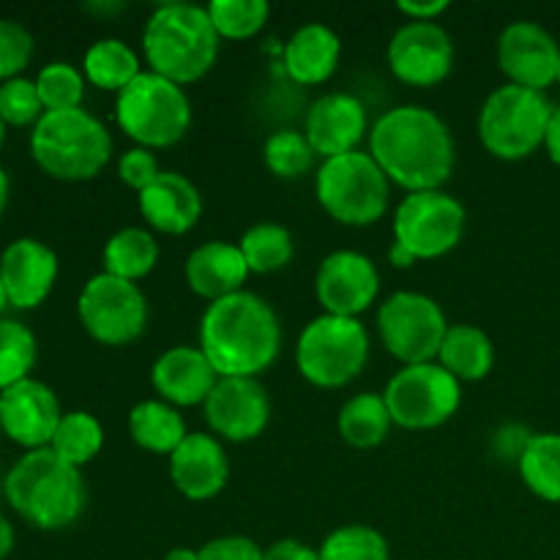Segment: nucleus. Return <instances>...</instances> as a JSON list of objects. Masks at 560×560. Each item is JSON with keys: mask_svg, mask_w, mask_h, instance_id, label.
I'll use <instances>...</instances> for the list:
<instances>
[{"mask_svg": "<svg viewBox=\"0 0 560 560\" xmlns=\"http://www.w3.org/2000/svg\"><path fill=\"white\" fill-rule=\"evenodd\" d=\"M186 284L195 295L206 299L208 304L222 301L244 290L246 279L252 277L238 244L233 241H206L195 246L184 262Z\"/></svg>", "mask_w": 560, "mask_h": 560, "instance_id": "obj_24", "label": "nucleus"}, {"mask_svg": "<svg viewBox=\"0 0 560 560\" xmlns=\"http://www.w3.org/2000/svg\"><path fill=\"white\" fill-rule=\"evenodd\" d=\"M47 113L38 96L36 80L27 77H14L9 82H0V118L5 126L14 129H25V126H36L42 115Z\"/></svg>", "mask_w": 560, "mask_h": 560, "instance_id": "obj_39", "label": "nucleus"}, {"mask_svg": "<svg viewBox=\"0 0 560 560\" xmlns=\"http://www.w3.org/2000/svg\"><path fill=\"white\" fill-rule=\"evenodd\" d=\"M219 38L246 42L268 25L271 5L266 0H211L206 5Z\"/></svg>", "mask_w": 560, "mask_h": 560, "instance_id": "obj_37", "label": "nucleus"}, {"mask_svg": "<svg viewBox=\"0 0 560 560\" xmlns=\"http://www.w3.org/2000/svg\"><path fill=\"white\" fill-rule=\"evenodd\" d=\"M370 156L405 191L443 189L457 167V142L446 120L421 104L386 109L370 129Z\"/></svg>", "mask_w": 560, "mask_h": 560, "instance_id": "obj_1", "label": "nucleus"}, {"mask_svg": "<svg viewBox=\"0 0 560 560\" xmlns=\"http://www.w3.org/2000/svg\"><path fill=\"white\" fill-rule=\"evenodd\" d=\"M33 52H36L33 33L22 22L0 16V82L22 77V71L31 66Z\"/></svg>", "mask_w": 560, "mask_h": 560, "instance_id": "obj_40", "label": "nucleus"}, {"mask_svg": "<svg viewBox=\"0 0 560 560\" xmlns=\"http://www.w3.org/2000/svg\"><path fill=\"white\" fill-rule=\"evenodd\" d=\"M9 293H5V284L3 279H0V317H5V310H9Z\"/></svg>", "mask_w": 560, "mask_h": 560, "instance_id": "obj_52", "label": "nucleus"}, {"mask_svg": "<svg viewBox=\"0 0 560 560\" xmlns=\"http://www.w3.org/2000/svg\"><path fill=\"white\" fill-rule=\"evenodd\" d=\"M9 506L38 530H66L85 514L88 487L82 470L63 463L52 448L25 452L3 476Z\"/></svg>", "mask_w": 560, "mask_h": 560, "instance_id": "obj_3", "label": "nucleus"}, {"mask_svg": "<svg viewBox=\"0 0 560 560\" xmlns=\"http://www.w3.org/2000/svg\"><path fill=\"white\" fill-rule=\"evenodd\" d=\"M320 560H392L386 536L370 525H339L317 547Z\"/></svg>", "mask_w": 560, "mask_h": 560, "instance_id": "obj_35", "label": "nucleus"}, {"mask_svg": "<svg viewBox=\"0 0 560 560\" xmlns=\"http://www.w3.org/2000/svg\"><path fill=\"white\" fill-rule=\"evenodd\" d=\"M262 547L249 536H217L200 547V560H262Z\"/></svg>", "mask_w": 560, "mask_h": 560, "instance_id": "obj_42", "label": "nucleus"}, {"mask_svg": "<svg viewBox=\"0 0 560 560\" xmlns=\"http://www.w3.org/2000/svg\"><path fill=\"white\" fill-rule=\"evenodd\" d=\"M38 361L36 334L14 317H0V392L33 377Z\"/></svg>", "mask_w": 560, "mask_h": 560, "instance_id": "obj_34", "label": "nucleus"}, {"mask_svg": "<svg viewBox=\"0 0 560 560\" xmlns=\"http://www.w3.org/2000/svg\"><path fill=\"white\" fill-rule=\"evenodd\" d=\"M219 38L206 5L162 3L142 27V55L153 74L195 85L219 60Z\"/></svg>", "mask_w": 560, "mask_h": 560, "instance_id": "obj_4", "label": "nucleus"}, {"mask_svg": "<svg viewBox=\"0 0 560 560\" xmlns=\"http://www.w3.org/2000/svg\"><path fill=\"white\" fill-rule=\"evenodd\" d=\"M9 197H11V178L5 173V167L0 164V217L5 213V206H9Z\"/></svg>", "mask_w": 560, "mask_h": 560, "instance_id": "obj_49", "label": "nucleus"}, {"mask_svg": "<svg viewBox=\"0 0 560 560\" xmlns=\"http://www.w3.org/2000/svg\"><path fill=\"white\" fill-rule=\"evenodd\" d=\"M129 435L145 452L170 457L186 441L189 430L180 410L156 397L142 399L129 410Z\"/></svg>", "mask_w": 560, "mask_h": 560, "instance_id": "obj_27", "label": "nucleus"}, {"mask_svg": "<svg viewBox=\"0 0 560 560\" xmlns=\"http://www.w3.org/2000/svg\"><path fill=\"white\" fill-rule=\"evenodd\" d=\"M197 345L219 377H260L282 350V320L262 295L241 290L206 306Z\"/></svg>", "mask_w": 560, "mask_h": 560, "instance_id": "obj_2", "label": "nucleus"}, {"mask_svg": "<svg viewBox=\"0 0 560 560\" xmlns=\"http://www.w3.org/2000/svg\"><path fill=\"white\" fill-rule=\"evenodd\" d=\"M438 364L459 383L485 381L495 366V345L485 328L474 323H454L441 345Z\"/></svg>", "mask_w": 560, "mask_h": 560, "instance_id": "obj_26", "label": "nucleus"}, {"mask_svg": "<svg viewBox=\"0 0 560 560\" xmlns=\"http://www.w3.org/2000/svg\"><path fill=\"white\" fill-rule=\"evenodd\" d=\"M137 208L151 233L186 235L202 217V195L191 178L162 170L151 186L137 195Z\"/></svg>", "mask_w": 560, "mask_h": 560, "instance_id": "obj_23", "label": "nucleus"}, {"mask_svg": "<svg viewBox=\"0 0 560 560\" xmlns=\"http://www.w3.org/2000/svg\"><path fill=\"white\" fill-rule=\"evenodd\" d=\"M31 156L55 180H93L113 159V135L85 107L44 113L31 129Z\"/></svg>", "mask_w": 560, "mask_h": 560, "instance_id": "obj_5", "label": "nucleus"}, {"mask_svg": "<svg viewBox=\"0 0 560 560\" xmlns=\"http://www.w3.org/2000/svg\"><path fill=\"white\" fill-rule=\"evenodd\" d=\"M366 131H370V115H366L364 102L353 93H326L306 109L304 135L312 151L323 156V162L359 151Z\"/></svg>", "mask_w": 560, "mask_h": 560, "instance_id": "obj_19", "label": "nucleus"}, {"mask_svg": "<svg viewBox=\"0 0 560 560\" xmlns=\"http://www.w3.org/2000/svg\"><path fill=\"white\" fill-rule=\"evenodd\" d=\"M262 560H320V552L299 539H279L266 547Z\"/></svg>", "mask_w": 560, "mask_h": 560, "instance_id": "obj_45", "label": "nucleus"}, {"mask_svg": "<svg viewBox=\"0 0 560 560\" xmlns=\"http://www.w3.org/2000/svg\"><path fill=\"white\" fill-rule=\"evenodd\" d=\"M162 173V167H159V159L156 153L148 151V148H129V151L120 153L118 159V178L120 184L129 186V189H135L137 195H140L145 186H151L153 180H156V175Z\"/></svg>", "mask_w": 560, "mask_h": 560, "instance_id": "obj_41", "label": "nucleus"}, {"mask_svg": "<svg viewBox=\"0 0 560 560\" xmlns=\"http://www.w3.org/2000/svg\"><path fill=\"white\" fill-rule=\"evenodd\" d=\"M394 427L424 432L443 427L463 405V383L438 361L399 366L383 388Z\"/></svg>", "mask_w": 560, "mask_h": 560, "instance_id": "obj_10", "label": "nucleus"}, {"mask_svg": "<svg viewBox=\"0 0 560 560\" xmlns=\"http://www.w3.org/2000/svg\"><path fill=\"white\" fill-rule=\"evenodd\" d=\"M85 9L88 11H102V14L109 16V14H115V11L124 9V5H120V3H88Z\"/></svg>", "mask_w": 560, "mask_h": 560, "instance_id": "obj_51", "label": "nucleus"}, {"mask_svg": "<svg viewBox=\"0 0 560 560\" xmlns=\"http://www.w3.org/2000/svg\"><path fill=\"white\" fill-rule=\"evenodd\" d=\"M104 273L126 279V282H140L156 268L159 262V241L148 228H124L113 233L102 252Z\"/></svg>", "mask_w": 560, "mask_h": 560, "instance_id": "obj_30", "label": "nucleus"}, {"mask_svg": "<svg viewBox=\"0 0 560 560\" xmlns=\"http://www.w3.org/2000/svg\"><path fill=\"white\" fill-rule=\"evenodd\" d=\"M377 334L388 355L402 366L438 361L441 345L452 323L432 295L399 290L388 295L377 310Z\"/></svg>", "mask_w": 560, "mask_h": 560, "instance_id": "obj_11", "label": "nucleus"}, {"mask_svg": "<svg viewBox=\"0 0 560 560\" xmlns=\"http://www.w3.org/2000/svg\"><path fill=\"white\" fill-rule=\"evenodd\" d=\"M498 66L512 85L541 91L556 82L560 44L545 25L534 20L509 22L498 36Z\"/></svg>", "mask_w": 560, "mask_h": 560, "instance_id": "obj_17", "label": "nucleus"}, {"mask_svg": "<svg viewBox=\"0 0 560 560\" xmlns=\"http://www.w3.org/2000/svg\"><path fill=\"white\" fill-rule=\"evenodd\" d=\"M534 435L536 432H530L528 427L523 424H503L501 430L492 435V452H495L501 459H506V463L517 465Z\"/></svg>", "mask_w": 560, "mask_h": 560, "instance_id": "obj_43", "label": "nucleus"}, {"mask_svg": "<svg viewBox=\"0 0 560 560\" xmlns=\"http://www.w3.org/2000/svg\"><path fill=\"white\" fill-rule=\"evenodd\" d=\"M191 118L195 109L186 88L151 69L115 96V124L148 151L178 145L191 129Z\"/></svg>", "mask_w": 560, "mask_h": 560, "instance_id": "obj_6", "label": "nucleus"}, {"mask_svg": "<svg viewBox=\"0 0 560 560\" xmlns=\"http://www.w3.org/2000/svg\"><path fill=\"white\" fill-rule=\"evenodd\" d=\"M552 102L541 91L523 85L495 88L479 109V140L501 162H523L545 145Z\"/></svg>", "mask_w": 560, "mask_h": 560, "instance_id": "obj_8", "label": "nucleus"}, {"mask_svg": "<svg viewBox=\"0 0 560 560\" xmlns=\"http://www.w3.org/2000/svg\"><path fill=\"white\" fill-rule=\"evenodd\" d=\"M63 413L58 394L36 377L0 392V432L25 452L49 448Z\"/></svg>", "mask_w": 560, "mask_h": 560, "instance_id": "obj_18", "label": "nucleus"}, {"mask_svg": "<svg viewBox=\"0 0 560 560\" xmlns=\"http://www.w3.org/2000/svg\"><path fill=\"white\" fill-rule=\"evenodd\" d=\"M556 82L560 85V60H558V77H556Z\"/></svg>", "mask_w": 560, "mask_h": 560, "instance_id": "obj_54", "label": "nucleus"}, {"mask_svg": "<svg viewBox=\"0 0 560 560\" xmlns=\"http://www.w3.org/2000/svg\"><path fill=\"white\" fill-rule=\"evenodd\" d=\"M448 9H452L448 0H402L397 3L399 14L408 16L410 22H438Z\"/></svg>", "mask_w": 560, "mask_h": 560, "instance_id": "obj_44", "label": "nucleus"}, {"mask_svg": "<svg viewBox=\"0 0 560 560\" xmlns=\"http://www.w3.org/2000/svg\"><path fill=\"white\" fill-rule=\"evenodd\" d=\"M202 413L219 441L252 443L271 421V397L260 377H219Z\"/></svg>", "mask_w": 560, "mask_h": 560, "instance_id": "obj_16", "label": "nucleus"}, {"mask_svg": "<svg viewBox=\"0 0 560 560\" xmlns=\"http://www.w3.org/2000/svg\"><path fill=\"white\" fill-rule=\"evenodd\" d=\"M170 481L191 503L222 495L230 481V459L222 441L211 432H189L170 454Z\"/></svg>", "mask_w": 560, "mask_h": 560, "instance_id": "obj_21", "label": "nucleus"}, {"mask_svg": "<svg viewBox=\"0 0 560 560\" xmlns=\"http://www.w3.org/2000/svg\"><path fill=\"white\" fill-rule=\"evenodd\" d=\"M454 49L452 36L441 22H405L388 42L386 60L392 74L410 88H435L452 74Z\"/></svg>", "mask_w": 560, "mask_h": 560, "instance_id": "obj_14", "label": "nucleus"}, {"mask_svg": "<svg viewBox=\"0 0 560 560\" xmlns=\"http://www.w3.org/2000/svg\"><path fill=\"white\" fill-rule=\"evenodd\" d=\"M465 224V206L443 189L410 191L394 208V241L419 262L438 260L457 249Z\"/></svg>", "mask_w": 560, "mask_h": 560, "instance_id": "obj_13", "label": "nucleus"}, {"mask_svg": "<svg viewBox=\"0 0 560 560\" xmlns=\"http://www.w3.org/2000/svg\"><path fill=\"white\" fill-rule=\"evenodd\" d=\"M85 74L69 60H52L36 74V88L47 113L77 109L85 102Z\"/></svg>", "mask_w": 560, "mask_h": 560, "instance_id": "obj_38", "label": "nucleus"}, {"mask_svg": "<svg viewBox=\"0 0 560 560\" xmlns=\"http://www.w3.org/2000/svg\"><path fill=\"white\" fill-rule=\"evenodd\" d=\"M315 159L317 153L312 151L304 131L279 129L262 145V162H266L268 173L282 180H295L310 173L315 167Z\"/></svg>", "mask_w": 560, "mask_h": 560, "instance_id": "obj_36", "label": "nucleus"}, {"mask_svg": "<svg viewBox=\"0 0 560 560\" xmlns=\"http://www.w3.org/2000/svg\"><path fill=\"white\" fill-rule=\"evenodd\" d=\"M377 293H381V271L364 252L337 249L323 257L317 266L315 295L326 315L359 320L375 304Z\"/></svg>", "mask_w": 560, "mask_h": 560, "instance_id": "obj_15", "label": "nucleus"}, {"mask_svg": "<svg viewBox=\"0 0 560 560\" xmlns=\"http://www.w3.org/2000/svg\"><path fill=\"white\" fill-rule=\"evenodd\" d=\"M315 197L334 222L345 228H370L388 213L392 180L370 151L342 153L317 167Z\"/></svg>", "mask_w": 560, "mask_h": 560, "instance_id": "obj_7", "label": "nucleus"}, {"mask_svg": "<svg viewBox=\"0 0 560 560\" xmlns=\"http://www.w3.org/2000/svg\"><path fill=\"white\" fill-rule=\"evenodd\" d=\"M238 249L249 271L266 277V273H277L290 266L295 255V241L284 224L257 222L241 235Z\"/></svg>", "mask_w": 560, "mask_h": 560, "instance_id": "obj_32", "label": "nucleus"}, {"mask_svg": "<svg viewBox=\"0 0 560 560\" xmlns=\"http://www.w3.org/2000/svg\"><path fill=\"white\" fill-rule=\"evenodd\" d=\"M77 315L88 337L98 345L124 348L145 334L151 306L140 284L102 271L82 284Z\"/></svg>", "mask_w": 560, "mask_h": 560, "instance_id": "obj_12", "label": "nucleus"}, {"mask_svg": "<svg viewBox=\"0 0 560 560\" xmlns=\"http://www.w3.org/2000/svg\"><path fill=\"white\" fill-rule=\"evenodd\" d=\"M14 541H16L14 525H11V520L0 512V560H5L11 556V550H14Z\"/></svg>", "mask_w": 560, "mask_h": 560, "instance_id": "obj_47", "label": "nucleus"}, {"mask_svg": "<svg viewBox=\"0 0 560 560\" xmlns=\"http://www.w3.org/2000/svg\"><path fill=\"white\" fill-rule=\"evenodd\" d=\"M55 454L63 463L74 465V468H85L93 459L102 454L104 448V427L88 410H66L60 419L58 430H55L52 443H49Z\"/></svg>", "mask_w": 560, "mask_h": 560, "instance_id": "obj_33", "label": "nucleus"}, {"mask_svg": "<svg viewBox=\"0 0 560 560\" xmlns=\"http://www.w3.org/2000/svg\"><path fill=\"white\" fill-rule=\"evenodd\" d=\"M392 427L394 421L386 399L375 392L350 397L337 416L339 438L353 448H377L381 443H386Z\"/></svg>", "mask_w": 560, "mask_h": 560, "instance_id": "obj_29", "label": "nucleus"}, {"mask_svg": "<svg viewBox=\"0 0 560 560\" xmlns=\"http://www.w3.org/2000/svg\"><path fill=\"white\" fill-rule=\"evenodd\" d=\"M58 273V255L38 238H16L0 252V279L11 310L31 312L42 306L52 293Z\"/></svg>", "mask_w": 560, "mask_h": 560, "instance_id": "obj_20", "label": "nucleus"}, {"mask_svg": "<svg viewBox=\"0 0 560 560\" xmlns=\"http://www.w3.org/2000/svg\"><path fill=\"white\" fill-rule=\"evenodd\" d=\"M219 383V372L202 353L200 345H175L167 348L151 366V386L159 399L173 408L206 405L208 394Z\"/></svg>", "mask_w": 560, "mask_h": 560, "instance_id": "obj_22", "label": "nucleus"}, {"mask_svg": "<svg viewBox=\"0 0 560 560\" xmlns=\"http://www.w3.org/2000/svg\"><path fill=\"white\" fill-rule=\"evenodd\" d=\"M342 60V38L326 22H306L284 42V71L299 85H323L331 80Z\"/></svg>", "mask_w": 560, "mask_h": 560, "instance_id": "obj_25", "label": "nucleus"}, {"mask_svg": "<svg viewBox=\"0 0 560 560\" xmlns=\"http://www.w3.org/2000/svg\"><path fill=\"white\" fill-rule=\"evenodd\" d=\"M525 487L545 503H560V432H536L517 463Z\"/></svg>", "mask_w": 560, "mask_h": 560, "instance_id": "obj_31", "label": "nucleus"}, {"mask_svg": "<svg viewBox=\"0 0 560 560\" xmlns=\"http://www.w3.org/2000/svg\"><path fill=\"white\" fill-rule=\"evenodd\" d=\"M82 74H85L88 85L118 96L126 85H131L142 74L140 55L124 38H98L85 49Z\"/></svg>", "mask_w": 560, "mask_h": 560, "instance_id": "obj_28", "label": "nucleus"}, {"mask_svg": "<svg viewBox=\"0 0 560 560\" xmlns=\"http://www.w3.org/2000/svg\"><path fill=\"white\" fill-rule=\"evenodd\" d=\"M162 560H200V550H191V547H175V550H170Z\"/></svg>", "mask_w": 560, "mask_h": 560, "instance_id": "obj_50", "label": "nucleus"}, {"mask_svg": "<svg viewBox=\"0 0 560 560\" xmlns=\"http://www.w3.org/2000/svg\"><path fill=\"white\" fill-rule=\"evenodd\" d=\"M370 364V331L355 317L326 315L310 320L295 342V366L317 388H345Z\"/></svg>", "mask_w": 560, "mask_h": 560, "instance_id": "obj_9", "label": "nucleus"}, {"mask_svg": "<svg viewBox=\"0 0 560 560\" xmlns=\"http://www.w3.org/2000/svg\"><path fill=\"white\" fill-rule=\"evenodd\" d=\"M5 129H9V126H5L3 118H0V148H3V142H5Z\"/></svg>", "mask_w": 560, "mask_h": 560, "instance_id": "obj_53", "label": "nucleus"}, {"mask_svg": "<svg viewBox=\"0 0 560 560\" xmlns=\"http://www.w3.org/2000/svg\"><path fill=\"white\" fill-rule=\"evenodd\" d=\"M545 151L550 156V162L560 167V107L552 109V118L550 126H547V135H545Z\"/></svg>", "mask_w": 560, "mask_h": 560, "instance_id": "obj_46", "label": "nucleus"}, {"mask_svg": "<svg viewBox=\"0 0 560 560\" xmlns=\"http://www.w3.org/2000/svg\"><path fill=\"white\" fill-rule=\"evenodd\" d=\"M388 262H392L394 268H410V266H416V257L410 255L408 249H405V246H399L397 241H394L392 244V249H388Z\"/></svg>", "mask_w": 560, "mask_h": 560, "instance_id": "obj_48", "label": "nucleus"}]
</instances>
